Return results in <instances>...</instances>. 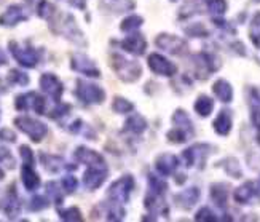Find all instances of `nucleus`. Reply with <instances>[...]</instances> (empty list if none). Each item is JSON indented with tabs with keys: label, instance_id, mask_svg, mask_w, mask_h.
Returning a JSON list of instances; mask_svg holds the SVG:
<instances>
[{
	"label": "nucleus",
	"instance_id": "f257e3e1",
	"mask_svg": "<svg viewBox=\"0 0 260 222\" xmlns=\"http://www.w3.org/2000/svg\"><path fill=\"white\" fill-rule=\"evenodd\" d=\"M51 29L56 32V34H62L64 37H67L69 40H72L77 45H85V37L83 32L78 29L75 18L72 15H58L56 13L51 19Z\"/></svg>",
	"mask_w": 260,
	"mask_h": 222
},
{
	"label": "nucleus",
	"instance_id": "f03ea898",
	"mask_svg": "<svg viewBox=\"0 0 260 222\" xmlns=\"http://www.w3.org/2000/svg\"><path fill=\"white\" fill-rule=\"evenodd\" d=\"M110 64H112V69L118 75V79H121L123 82H128V83L136 82L142 74V69L138 62L128 61L123 56H120V54H112Z\"/></svg>",
	"mask_w": 260,
	"mask_h": 222
},
{
	"label": "nucleus",
	"instance_id": "7ed1b4c3",
	"mask_svg": "<svg viewBox=\"0 0 260 222\" xmlns=\"http://www.w3.org/2000/svg\"><path fill=\"white\" fill-rule=\"evenodd\" d=\"M15 125L18 126V130L24 133V135H27L34 142H42L48 133V128L43 121L37 118H30V117H16Z\"/></svg>",
	"mask_w": 260,
	"mask_h": 222
},
{
	"label": "nucleus",
	"instance_id": "20e7f679",
	"mask_svg": "<svg viewBox=\"0 0 260 222\" xmlns=\"http://www.w3.org/2000/svg\"><path fill=\"white\" fill-rule=\"evenodd\" d=\"M75 94L83 104H103L106 99V91L103 88L85 80H77Z\"/></svg>",
	"mask_w": 260,
	"mask_h": 222
},
{
	"label": "nucleus",
	"instance_id": "39448f33",
	"mask_svg": "<svg viewBox=\"0 0 260 222\" xmlns=\"http://www.w3.org/2000/svg\"><path fill=\"white\" fill-rule=\"evenodd\" d=\"M134 185L136 182L133 179V176L129 174L121 176L118 181H115L109 187L107 195L112 202H115V203H126L131 197V192L134 191Z\"/></svg>",
	"mask_w": 260,
	"mask_h": 222
},
{
	"label": "nucleus",
	"instance_id": "423d86ee",
	"mask_svg": "<svg viewBox=\"0 0 260 222\" xmlns=\"http://www.w3.org/2000/svg\"><path fill=\"white\" fill-rule=\"evenodd\" d=\"M8 50L11 53V56H13L22 68H27V69H34L39 62V53L27 47V48H22L19 43L16 42H10L8 43Z\"/></svg>",
	"mask_w": 260,
	"mask_h": 222
},
{
	"label": "nucleus",
	"instance_id": "0eeeda50",
	"mask_svg": "<svg viewBox=\"0 0 260 222\" xmlns=\"http://www.w3.org/2000/svg\"><path fill=\"white\" fill-rule=\"evenodd\" d=\"M15 107L18 110H29L32 109L34 112L43 115L45 114V109H47V103L42 96H39L37 93H24V94H19L15 99Z\"/></svg>",
	"mask_w": 260,
	"mask_h": 222
},
{
	"label": "nucleus",
	"instance_id": "6e6552de",
	"mask_svg": "<svg viewBox=\"0 0 260 222\" xmlns=\"http://www.w3.org/2000/svg\"><path fill=\"white\" fill-rule=\"evenodd\" d=\"M71 68L78 72V74H83L86 77H101V71L98 69V66L94 64L93 59H89L86 54L83 53H74L72 58H71Z\"/></svg>",
	"mask_w": 260,
	"mask_h": 222
},
{
	"label": "nucleus",
	"instance_id": "1a4fd4ad",
	"mask_svg": "<svg viewBox=\"0 0 260 222\" xmlns=\"http://www.w3.org/2000/svg\"><path fill=\"white\" fill-rule=\"evenodd\" d=\"M40 88H42V91L45 94L50 96L53 99V101H59L62 93H64L62 82L54 74H51V72L42 74V77H40Z\"/></svg>",
	"mask_w": 260,
	"mask_h": 222
},
{
	"label": "nucleus",
	"instance_id": "9d476101",
	"mask_svg": "<svg viewBox=\"0 0 260 222\" xmlns=\"http://www.w3.org/2000/svg\"><path fill=\"white\" fill-rule=\"evenodd\" d=\"M109 170L107 166H88V170L83 174V185L88 191H96L103 185L107 179Z\"/></svg>",
	"mask_w": 260,
	"mask_h": 222
},
{
	"label": "nucleus",
	"instance_id": "9b49d317",
	"mask_svg": "<svg viewBox=\"0 0 260 222\" xmlns=\"http://www.w3.org/2000/svg\"><path fill=\"white\" fill-rule=\"evenodd\" d=\"M156 47L171 54H184L187 51V43L177 36L171 34H160L156 37Z\"/></svg>",
	"mask_w": 260,
	"mask_h": 222
},
{
	"label": "nucleus",
	"instance_id": "f8f14e48",
	"mask_svg": "<svg viewBox=\"0 0 260 222\" xmlns=\"http://www.w3.org/2000/svg\"><path fill=\"white\" fill-rule=\"evenodd\" d=\"M149 68L155 74L165 75V77H173L177 71V68L171 61L166 59L165 56H161V54H158V53H152L149 56Z\"/></svg>",
	"mask_w": 260,
	"mask_h": 222
},
{
	"label": "nucleus",
	"instance_id": "ddd939ff",
	"mask_svg": "<svg viewBox=\"0 0 260 222\" xmlns=\"http://www.w3.org/2000/svg\"><path fill=\"white\" fill-rule=\"evenodd\" d=\"M0 211L8 217V219H16L21 213V203L13 187L7 192V195L0 200Z\"/></svg>",
	"mask_w": 260,
	"mask_h": 222
},
{
	"label": "nucleus",
	"instance_id": "4468645a",
	"mask_svg": "<svg viewBox=\"0 0 260 222\" xmlns=\"http://www.w3.org/2000/svg\"><path fill=\"white\" fill-rule=\"evenodd\" d=\"M26 19H27V16L24 13V10H22V7L18 4H13V5H10L2 15H0V26L15 27L16 24L21 23V21H26Z\"/></svg>",
	"mask_w": 260,
	"mask_h": 222
},
{
	"label": "nucleus",
	"instance_id": "2eb2a0df",
	"mask_svg": "<svg viewBox=\"0 0 260 222\" xmlns=\"http://www.w3.org/2000/svg\"><path fill=\"white\" fill-rule=\"evenodd\" d=\"M75 158L80 162V163H85L88 166H104L106 165V160L101 153H98L96 150H91L85 146H80L75 149Z\"/></svg>",
	"mask_w": 260,
	"mask_h": 222
},
{
	"label": "nucleus",
	"instance_id": "dca6fc26",
	"mask_svg": "<svg viewBox=\"0 0 260 222\" xmlns=\"http://www.w3.org/2000/svg\"><path fill=\"white\" fill-rule=\"evenodd\" d=\"M209 150H212V149H211V146H206V144H197V146L187 149L184 152V160H185L187 166L197 165L198 160L203 165V163H205V160H206V157L211 153Z\"/></svg>",
	"mask_w": 260,
	"mask_h": 222
},
{
	"label": "nucleus",
	"instance_id": "f3484780",
	"mask_svg": "<svg viewBox=\"0 0 260 222\" xmlns=\"http://www.w3.org/2000/svg\"><path fill=\"white\" fill-rule=\"evenodd\" d=\"M145 208L150 211L152 214L156 216H168L169 214V208L163 198V194L158 192H150V195H147L145 198Z\"/></svg>",
	"mask_w": 260,
	"mask_h": 222
},
{
	"label": "nucleus",
	"instance_id": "a211bd4d",
	"mask_svg": "<svg viewBox=\"0 0 260 222\" xmlns=\"http://www.w3.org/2000/svg\"><path fill=\"white\" fill-rule=\"evenodd\" d=\"M121 48L128 51L129 54H134V56H142L145 53V48H147V42L144 39V36L141 34H133L129 37H126L121 43Z\"/></svg>",
	"mask_w": 260,
	"mask_h": 222
},
{
	"label": "nucleus",
	"instance_id": "6ab92c4d",
	"mask_svg": "<svg viewBox=\"0 0 260 222\" xmlns=\"http://www.w3.org/2000/svg\"><path fill=\"white\" fill-rule=\"evenodd\" d=\"M156 171L161 176H171L179 166V160L173 153H163L156 158Z\"/></svg>",
	"mask_w": 260,
	"mask_h": 222
},
{
	"label": "nucleus",
	"instance_id": "aec40b11",
	"mask_svg": "<svg viewBox=\"0 0 260 222\" xmlns=\"http://www.w3.org/2000/svg\"><path fill=\"white\" fill-rule=\"evenodd\" d=\"M21 181H22V185L26 187V191H29V192L37 191V188L40 187V177L36 171H34L32 165H26V163L22 165Z\"/></svg>",
	"mask_w": 260,
	"mask_h": 222
},
{
	"label": "nucleus",
	"instance_id": "412c9836",
	"mask_svg": "<svg viewBox=\"0 0 260 222\" xmlns=\"http://www.w3.org/2000/svg\"><path fill=\"white\" fill-rule=\"evenodd\" d=\"M174 200L180 208L190 209L191 206H195V203L200 200V191L197 187H190V188H187V191L177 194L174 197Z\"/></svg>",
	"mask_w": 260,
	"mask_h": 222
},
{
	"label": "nucleus",
	"instance_id": "4be33fe9",
	"mask_svg": "<svg viewBox=\"0 0 260 222\" xmlns=\"http://www.w3.org/2000/svg\"><path fill=\"white\" fill-rule=\"evenodd\" d=\"M214 131L220 136H227L232 131V115L229 110H222V112L217 115V118L214 120Z\"/></svg>",
	"mask_w": 260,
	"mask_h": 222
},
{
	"label": "nucleus",
	"instance_id": "5701e85b",
	"mask_svg": "<svg viewBox=\"0 0 260 222\" xmlns=\"http://www.w3.org/2000/svg\"><path fill=\"white\" fill-rule=\"evenodd\" d=\"M257 195V187L254 182H246L243 185H240L238 188L235 191V200L238 203L244 205L247 202H251V200Z\"/></svg>",
	"mask_w": 260,
	"mask_h": 222
},
{
	"label": "nucleus",
	"instance_id": "b1692460",
	"mask_svg": "<svg viewBox=\"0 0 260 222\" xmlns=\"http://www.w3.org/2000/svg\"><path fill=\"white\" fill-rule=\"evenodd\" d=\"M173 121H174L176 128L185 131L190 138L193 136V133H195V131H193V123H191V120L188 118V115L184 112L182 109H177V110H176L174 115H173Z\"/></svg>",
	"mask_w": 260,
	"mask_h": 222
},
{
	"label": "nucleus",
	"instance_id": "393cba45",
	"mask_svg": "<svg viewBox=\"0 0 260 222\" xmlns=\"http://www.w3.org/2000/svg\"><path fill=\"white\" fill-rule=\"evenodd\" d=\"M212 90H214V94H216L222 103H230L233 99V88L227 80H223V79L217 80L214 83Z\"/></svg>",
	"mask_w": 260,
	"mask_h": 222
},
{
	"label": "nucleus",
	"instance_id": "a878e982",
	"mask_svg": "<svg viewBox=\"0 0 260 222\" xmlns=\"http://www.w3.org/2000/svg\"><path fill=\"white\" fill-rule=\"evenodd\" d=\"M40 162L43 165V168L50 173H58L64 165V160L61 157H58V155L43 153V152L40 153Z\"/></svg>",
	"mask_w": 260,
	"mask_h": 222
},
{
	"label": "nucleus",
	"instance_id": "bb28decb",
	"mask_svg": "<svg viewBox=\"0 0 260 222\" xmlns=\"http://www.w3.org/2000/svg\"><path fill=\"white\" fill-rule=\"evenodd\" d=\"M125 130L126 131H131L134 133V135H141V133H144L147 130V120L142 117V115H133L126 120L125 123Z\"/></svg>",
	"mask_w": 260,
	"mask_h": 222
},
{
	"label": "nucleus",
	"instance_id": "cd10ccee",
	"mask_svg": "<svg viewBox=\"0 0 260 222\" xmlns=\"http://www.w3.org/2000/svg\"><path fill=\"white\" fill-rule=\"evenodd\" d=\"M227 185H223V184H214L211 187V197L212 200L216 202L220 208L225 206V203H227Z\"/></svg>",
	"mask_w": 260,
	"mask_h": 222
},
{
	"label": "nucleus",
	"instance_id": "c85d7f7f",
	"mask_svg": "<svg viewBox=\"0 0 260 222\" xmlns=\"http://www.w3.org/2000/svg\"><path fill=\"white\" fill-rule=\"evenodd\" d=\"M212 109H214V103H212V99L208 98V96H200L197 99V103H195V110H197V114L201 115V117H208L211 112H212Z\"/></svg>",
	"mask_w": 260,
	"mask_h": 222
},
{
	"label": "nucleus",
	"instance_id": "c756f323",
	"mask_svg": "<svg viewBox=\"0 0 260 222\" xmlns=\"http://www.w3.org/2000/svg\"><path fill=\"white\" fill-rule=\"evenodd\" d=\"M58 214L61 217V220H66V222H80L83 220V216H82V211L72 206V208H66V209H58Z\"/></svg>",
	"mask_w": 260,
	"mask_h": 222
},
{
	"label": "nucleus",
	"instance_id": "7c9ffc66",
	"mask_svg": "<svg viewBox=\"0 0 260 222\" xmlns=\"http://www.w3.org/2000/svg\"><path fill=\"white\" fill-rule=\"evenodd\" d=\"M112 110L117 112V114H128V112H133V110H134V104L131 101H128V99H125V98L117 96L114 99V103H112Z\"/></svg>",
	"mask_w": 260,
	"mask_h": 222
},
{
	"label": "nucleus",
	"instance_id": "2f4dec72",
	"mask_svg": "<svg viewBox=\"0 0 260 222\" xmlns=\"http://www.w3.org/2000/svg\"><path fill=\"white\" fill-rule=\"evenodd\" d=\"M142 23H144V19H142L141 16H138V15H131V16H128V18H125V19L121 21L120 29H121L123 32H133V30H136V29H139V27L142 26Z\"/></svg>",
	"mask_w": 260,
	"mask_h": 222
},
{
	"label": "nucleus",
	"instance_id": "473e14b6",
	"mask_svg": "<svg viewBox=\"0 0 260 222\" xmlns=\"http://www.w3.org/2000/svg\"><path fill=\"white\" fill-rule=\"evenodd\" d=\"M249 36H251V40L255 47H260V12H257L254 16H252V21H251V29H249Z\"/></svg>",
	"mask_w": 260,
	"mask_h": 222
},
{
	"label": "nucleus",
	"instance_id": "72a5a7b5",
	"mask_svg": "<svg viewBox=\"0 0 260 222\" xmlns=\"http://www.w3.org/2000/svg\"><path fill=\"white\" fill-rule=\"evenodd\" d=\"M8 80L11 83H16V85H21V86H26L29 85V75L26 72H21L18 69H11L10 74H8Z\"/></svg>",
	"mask_w": 260,
	"mask_h": 222
},
{
	"label": "nucleus",
	"instance_id": "f704fd0d",
	"mask_svg": "<svg viewBox=\"0 0 260 222\" xmlns=\"http://www.w3.org/2000/svg\"><path fill=\"white\" fill-rule=\"evenodd\" d=\"M37 13H39V16L40 18H43V19H51L56 13V8L50 4V2H47V0H43V2L37 7Z\"/></svg>",
	"mask_w": 260,
	"mask_h": 222
},
{
	"label": "nucleus",
	"instance_id": "c9c22d12",
	"mask_svg": "<svg viewBox=\"0 0 260 222\" xmlns=\"http://www.w3.org/2000/svg\"><path fill=\"white\" fill-rule=\"evenodd\" d=\"M0 163L5 165L8 170L16 168V160H15V157L11 155V152L7 147H2V146H0Z\"/></svg>",
	"mask_w": 260,
	"mask_h": 222
},
{
	"label": "nucleus",
	"instance_id": "e433bc0d",
	"mask_svg": "<svg viewBox=\"0 0 260 222\" xmlns=\"http://www.w3.org/2000/svg\"><path fill=\"white\" fill-rule=\"evenodd\" d=\"M209 12L214 15H223L227 12V2L225 0H206Z\"/></svg>",
	"mask_w": 260,
	"mask_h": 222
},
{
	"label": "nucleus",
	"instance_id": "4c0bfd02",
	"mask_svg": "<svg viewBox=\"0 0 260 222\" xmlns=\"http://www.w3.org/2000/svg\"><path fill=\"white\" fill-rule=\"evenodd\" d=\"M48 206H50L48 198H45L42 195H36L30 200V203H29V209L30 211H43V209H47Z\"/></svg>",
	"mask_w": 260,
	"mask_h": 222
},
{
	"label": "nucleus",
	"instance_id": "58836bf2",
	"mask_svg": "<svg viewBox=\"0 0 260 222\" xmlns=\"http://www.w3.org/2000/svg\"><path fill=\"white\" fill-rule=\"evenodd\" d=\"M149 184H150V191L158 192V194H165L168 191V185L165 181H161L160 177H156L153 174H149Z\"/></svg>",
	"mask_w": 260,
	"mask_h": 222
},
{
	"label": "nucleus",
	"instance_id": "ea45409f",
	"mask_svg": "<svg viewBox=\"0 0 260 222\" xmlns=\"http://www.w3.org/2000/svg\"><path fill=\"white\" fill-rule=\"evenodd\" d=\"M45 188H47V194L53 198V202L59 206V205L62 203V195H61V192H59L58 184H56V182H47Z\"/></svg>",
	"mask_w": 260,
	"mask_h": 222
},
{
	"label": "nucleus",
	"instance_id": "a19ab883",
	"mask_svg": "<svg viewBox=\"0 0 260 222\" xmlns=\"http://www.w3.org/2000/svg\"><path fill=\"white\" fill-rule=\"evenodd\" d=\"M166 136H168L169 142H174V144H182V142H185V141L190 138L185 131L179 130V128H174V130H171V131L168 133Z\"/></svg>",
	"mask_w": 260,
	"mask_h": 222
},
{
	"label": "nucleus",
	"instance_id": "79ce46f5",
	"mask_svg": "<svg viewBox=\"0 0 260 222\" xmlns=\"http://www.w3.org/2000/svg\"><path fill=\"white\" fill-rule=\"evenodd\" d=\"M123 2H128V0H101V7L106 10H114V12H121V10H126Z\"/></svg>",
	"mask_w": 260,
	"mask_h": 222
},
{
	"label": "nucleus",
	"instance_id": "37998d69",
	"mask_svg": "<svg viewBox=\"0 0 260 222\" xmlns=\"http://www.w3.org/2000/svg\"><path fill=\"white\" fill-rule=\"evenodd\" d=\"M71 112V106L69 104H58L56 106L51 112H50V117L53 118V120H59V118H62V117H66L67 114Z\"/></svg>",
	"mask_w": 260,
	"mask_h": 222
},
{
	"label": "nucleus",
	"instance_id": "c03bdc74",
	"mask_svg": "<svg viewBox=\"0 0 260 222\" xmlns=\"http://www.w3.org/2000/svg\"><path fill=\"white\" fill-rule=\"evenodd\" d=\"M195 219L200 220V222H214V220H217L216 214H214L209 208H201L198 213H197Z\"/></svg>",
	"mask_w": 260,
	"mask_h": 222
},
{
	"label": "nucleus",
	"instance_id": "a18cd8bd",
	"mask_svg": "<svg viewBox=\"0 0 260 222\" xmlns=\"http://www.w3.org/2000/svg\"><path fill=\"white\" fill-rule=\"evenodd\" d=\"M62 188L66 191V194H74L77 191V187H78V182L74 176H66L62 177Z\"/></svg>",
	"mask_w": 260,
	"mask_h": 222
},
{
	"label": "nucleus",
	"instance_id": "49530a36",
	"mask_svg": "<svg viewBox=\"0 0 260 222\" xmlns=\"http://www.w3.org/2000/svg\"><path fill=\"white\" fill-rule=\"evenodd\" d=\"M19 155L22 162H24L26 165H34V152L29 146H21L19 147Z\"/></svg>",
	"mask_w": 260,
	"mask_h": 222
},
{
	"label": "nucleus",
	"instance_id": "de8ad7c7",
	"mask_svg": "<svg viewBox=\"0 0 260 222\" xmlns=\"http://www.w3.org/2000/svg\"><path fill=\"white\" fill-rule=\"evenodd\" d=\"M0 141H5V142H16V135L15 131H11L8 128L0 130Z\"/></svg>",
	"mask_w": 260,
	"mask_h": 222
},
{
	"label": "nucleus",
	"instance_id": "09e8293b",
	"mask_svg": "<svg viewBox=\"0 0 260 222\" xmlns=\"http://www.w3.org/2000/svg\"><path fill=\"white\" fill-rule=\"evenodd\" d=\"M185 32L190 36H193V37H198V36H206L208 34V30L203 27L201 24H195V27L191 29V27H185Z\"/></svg>",
	"mask_w": 260,
	"mask_h": 222
},
{
	"label": "nucleus",
	"instance_id": "8fccbe9b",
	"mask_svg": "<svg viewBox=\"0 0 260 222\" xmlns=\"http://www.w3.org/2000/svg\"><path fill=\"white\" fill-rule=\"evenodd\" d=\"M72 7H75V8H78V10H85V7H86V2L88 0H67Z\"/></svg>",
	"mask_w": 260,
	"mask_h": 222
},
{
	"label": "nucleus",
	"instance_id": "3c124183",
	"mask_svg": "<svg viewBox=\"0 0 260 222\" xmlns=\"http://www.w3.org/2000/svg\"><path fill=\"white\" fill-rule=\"evenodd\" d=\"M7 64V56H5V53L0 50V68H2V66H5Z\"/></svg>",
	"mask_w": 260,
	"mask_h": 222
},
{
	"label": "nucleus",
	"instance_id": "603ef678",
	"mask_svg": "<svg viewBox=\"0 0 260 222\" xmlns=\"http://www.w3.org/2000/svg\"><path fill=\"white\" fill-rule=\"evenodd\" d=\"M27 2H29L30 5H34V7L37 8V7H39V5H40L42 2H43V0H27Z\"/></svg>",
	"mask_w": 260,
	"mask_h": 222
},
{
	"label": "nucleus",
	"instance_id": "864d4df0",
	"mask_svg": "<svg viewBox=\"0 0 260 222\" xmlns=\"http://www.w3.org/2000/svg\"><path fill=\"white\" fill-rule=\"evenodd\" d=\"M4 177H5V173H4L2 168H0V179H4Z\"/></svg>",
	"mask_w": 260,
	"mask_h": 222
},
{
	"label": "nucleus",
	"instance_id": "5fc2aeb1",
	"mask_svg": "<svg viewBox=\"0 0 260 222\" xmlns=\"http://www.w3.org/2000/svg\"><path fill=\"white\" fill-rule=\"evenodd\" d=\"M258 141H260V135H258Z\"/></svg>",
	"mask_w": 260,
	"mask_h": 222
}]
</instances>
